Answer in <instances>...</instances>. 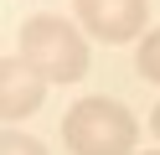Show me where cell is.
Instances as JSON below:
<instances>
[{
  "label": "cell",
  "mask_w": 160,
  "mask_h": 155,
  "mask_svg": "<svg viewBox=\"0 0 160 155\" xmlns=\"http://www.w3.org/2000/svg\"><path fill=\"white\" fill-rule=\"evenodd\" d=\"M72 10H78V21H83L98 41H129V36H139L145 21H150L145 0H72Z\"/></svg>",
  "instance_id": "cell-3"
},
{
  "label": "cell",
  "mask_w": 160,
  "mask_h": 155,
  "mask_svg": "<svg viewBox=\"0 0 160 155\" xmlns=\"http://www.w3.org/2000/svg\"><path fill=\"white\" fill-rule=\"evenodd\" d=\"M62 140L72 155H129L139 140L134 114L114 98H78L62 114Z\"/></svg>",
  "instance_id": "cell-1"
},
{
  "label": "cell",
  "mask_w": 160,
  "mask_h": 155,
  "mask_svg": "<svg viewBox=\"0 0 160 155\" xmlns=\"http://www.w3.org/2000/svg\"><path fill=\"white\" fill-rule=\"evenodd\" d=\"M21 57L47 83H78L88 72V47L78 36V26L57 21V16H31L21 26Z\"/></svg>",
  "instance_id": "cell-2"
},
{
  "label": "cell",
  "mask_w": 160,
  "mask_h": 155,
  "mask_svg": "<svg viewBox=\"0 0 160 155\" xmlns=\"http://www.w3.org/2000/svg\"><path fill=\"white\" fill-rule=\"evenodd\" d=\"M42 98H47V78L21 57V52L0 62V119H5V124L36 114V109H42Z\"/></svg>",
  "instance_id": "cell-4"
},
{
  "label": "cell",
  "mask_w": 160,
  "mask_h": 155,
  "mask_svg": "<svg viewBox=\"0 0 160 155\" xmlns=\"http://www.w3.org/2000/svg\"><path fill=\"white\" fill-rule=\"evenodd\" d=\"M150 124H155V134H160V103H155V114H150Z\"/></svg>",
  "instance_id": "cell-7"
},
{
  "label": "cell",
  "mask_w": 160,
  "mask_h": 155,
  "mask_svg": "<svg viewBox=\"0 0 160 155\" xmlns=\"http://www.w3.org/2000/svg\"><path fill=\"white\" fill-rule=\"evenodd\" d=\"M134 57H139V72H145L150 83H160V31H150V36L139 41Z\"/></svg>",
  "instance_id": "cell-5"
},
{
  "label": "cell",
  "mask_w": 160,
  "mask_h": 155,
  "mask_svg": "<svg viewBox=\"0 0 160 155\" xmlns=\"http://www.w3.org/2000/svg\"><path fill=\"white\" fill-rule=\"evenodd\" d=\"M145 155H160V150H145Z\"/></svg>",
  "instance_id": "cell-8"
},
{
  "label": "cell",
  "mask_w": 160,
  "mask_h": 155,
  "mask_svg": "<svg viewBox=\"0 0 160 155\" xmlns=\"http://www.w3.org/2000/svg\"><path fill=\"white\" fill-rule=\"evenodd\" d=\"M0 155H47V150L21 129H0Z\"/></svg>",
  "instance_id": "cell-6"
}]
</instances>
